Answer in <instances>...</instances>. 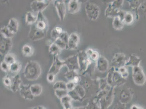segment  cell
Wrapping results in <instances>:
<instances>
[{
	"instance_id": "cell-1",
	"label": "cell",
	"mask_w": 146,
	"mask_h": 109,
	"mask_svg": "<svg viewBox=\"0 0 146 109\" xmlns=\"http://www.w3.org/2000/svg\"><path fill=\"white\" fill-rule=\"evenodd\" d=\"M42 73V68L39 63L35 60L29 61L27 63L23 72L26 79L29 81L36 80Z\"/></svg>"
},
{
	"instance_id": "cell-2",
	"label": "cell",
	"mask_w": 146,
	"mask_h": 109,
	"mask_svg": "<svg viewBox=\"0 0 146 109\" xmlns=\"http://www.w3.org/2000/svg\"><path fill=\"white\" fill-rule=\"evenodd\" d=\"M124 1H115L111 3L105 10V16L108 18H113L119 16L120 8Z\"/></svg>"
},
{
	"instance_id": "cell-3",
	"label": "cell",
	"mask_w": 146,
	"mask_h": 109,
	"mask_svg": "<svg viewBox=\"0 0 146 109\" xmlns=\"http://www.w3.org/2000/svg\"><path fill=\"white\" fill-rule=\"evenodd\" d=\"M85 11L86 15L90 20L96 21L99 18L100 9L95 3L90 2L86 5Z\"/></svg>"
},
{
	"instance_id": "cell-4",
	"label": "cell",
	"mask_w": 146,
	"mask_h": 109,
	"mask_svg": "<svg viewBox=\"0 0 146 109\" xmlns=\"http://www.w3.org/2000/svg\"><path fill=\"white\" fill-rule=\"evenodd\" d=\"M132 77L134 82L136 84L142 86L145 83V75L139 66L133 67Z\"/></svg>"
},
{
	"instance_id": "cell-5",
	"label": "cell",
	"mask_w": 146,
	"mask_h": 109,
	"mask_svg": "<svg viewBox=\"0 0 146 109\" xmlns=\"http://www.w3.org/2000/svg\"><path fill=\"white\" fill-rule=\"evenodd\" d=\"M1 37L0 54L1 56L4 58L11 50L13 47V42L11 39L5 38L2 36Z\"/></svg>"
},
{
	"instance_id": "cell-6",
	"label": "cell",
	"mask_w": 146,
	"mask_h": 109,
	"mask_svg": "<svg viewBox=\"0 0 146 109\" xmlns=\"http://www.w3.org/2000/svg\"><path fill=\"white\" fill-rule=\"evenodd\" d=\"M50 2L46 0H36L31 2L30 7L33 12L42 13L49 6Z\"/></svg>"
},
{
	"instance_id": "cell-7",
	"label": "cell",
	"mask_w": 146,
	"mask_h": 109,
	"mask_svg": "<svg viewBox=\"0 0 146 109\" xmlns=\"http://www.w3.org/2000/svg\"><path fill=\"white\" fill-rule=\"evenodd\" d=\"M58 56H54L52 64L49 69L48 74H53L56 76L60 72L62 68L65 66L64 60H60Z\"/></svg>"
},
{
	"instance_id": "cell-8",
	"label": "cell",
	"mask_w": 146,
	"mask_h": 109,
	"mask_svg": "<svg viewBox=\"0 0 146 109\" xmlns=\"http://www.w3.org/2000/svg\"><path fill=\"white\" fill-rule=\"evenodd\" d=\"M78 54L79 69L80 71H85L91 61L88 57L85 51H80L78 52Z\"/></svg>"
},
{
	"instance_id": "cell-9",
	"label": "cell",
	"mask_w": 146,
	"mask_h": 109,
	"mask_svg": "<svg viewBox=\"0 0 146 109\" xmlns=\"http://www.w3.org/2000/svg\"><path fill=\"white\" fill-rule=\"evenodd\" d=\"M64 61L65 66L68 68V71H76L79 69L78 54L68 57Z\"/></svg>"
},
{
	"instance_id": "cell-10",
	"label": "cell",
	"mask_w": 146,
	"mask_h": 109,
	"mask_svg": "<svg viewBox=\"0 0 146 109\" xmlns=\"http://www.w3.org/2000/svg\"><path fill=\"white\" fill-rule=\"evenodd\" d=\"M47 32L38 30L32 25L31 28L29 37L33 42L43 39L46 37Z\"/></svg>"
},
{
	"instance_id": "cell-11",
	"label": "cell",
	"mask_w": 146,
	"mask_h": 109,
	"mask_svg": "<svg viewBox=\"0 0 146 109\" xmlns=\"http://www.w3.org/2000/svg\"><path fill=\"white\" fill-rule=\"evenodd\" d=\"M37 20L34 26L37 29L41 31L47 32L48 29L47 20L42 13L37 14Z\"/></svg>"
},
{
	"instance_id": "cell-12",
	"label": "cell",
	"mask_w": 146,
	"mask_h": 109,
	"mask_svg": "<svg viewBox=\"0 0 146 109\" xmlns=\"http://www.w3.org/2000/svg\"><path fill=\"white\" fill-rule=\"evenodd\" d=\"M54 4L58 17L62 22L64 20L66 14V4L63 1H55Z\"/></svg>"
},
{
	"instance_id": "cell-13",
	"label": "cell",
	"mask_w": 146,
	"mask_h": 109,
	"mask_svg": "<svg viewBox=\"0 0 146 109\" xmlns=\"http://www.w3.org/2000/svg\"><path fill=\"white\" fill-rule=\"evenodd\" d=\"M80 43V37L77 33H72L69 36L68 48L69 50H76L78 49Z\"/></svg>"
},
{
	"instance_id": "cell-14",
	"label": "cell",
	"mask_w": 146,
	"mask_h": 109,
	"mask_svg": "<svg viewBox=\"0 0 146 109\" xmlns=\"http://www.w3.org/2000/svg\"><path fill=\"white\" fill-rule=\"evenodd\" d=\"M119 16L124 25L129 26L132 25L135 22V17L131 12L121 10Z\"/></svg>"
},
{
	"instance_id": "cell-15",
	"label": "cell",
	"mask_w": 146,
	"mask_h": 109,
	"mask_svg": "<svg viewBox=\"0 0 146 109\" xmlns=\"http://www.w3.org/2000/svg\"><path fill=\"white\" fill-rule=\"evenodd\" d=\"M112 63L115 67L119 68L125 66L126 62V56L123 53H117L112 60Z\"/></svg>"
},
{
	"instance_id": "cell-16",
	"label": "cell",
	"mask_w": 146,
	"mask_h": 109,
	"mask_svg": "<svg viewBox=\"0 0 146 109\" xmlns=\"http://www.w3.org/2000/svg\"><path fill=\"white\" fill-rule=\"evenodd\" d=\"M31 85H21L20 88V93L21 96L24 99L32 100L34 99V96L31 91Z\"/></svg>"
},
{
	"instance_id": "cell-17",
	"label": "cell",
	"mask_w": 146,
	"mask_h": 109,
	"mask_svg": "<svg viewBox=\"0 0 146 109\" xmlns=\"http://www.w3.org/2000/svg\"><path fill=\"white\" fill-rule=\"evenodd\" d=\"M81 3L79 1L71 0L69 1L68 4V10L69 13L71 14H76L80 10Z\"/></svg>"
},
{
	"instance_id": "cell-18",
	"label": "cell",
	"mask_w": 146,
	"mask_h": 109,
	"mask_svg": "<svg viewBox=\"0 0 146 109\" xmlns=\"http://www.w3.org/2000/svg\"><path fill=\"white\" fill-rule=\"evenodd\" d=\"M109 66V62L105 57L100 56L97 61V67L99 71L104 72L107 71Z\"/></svg>"
},
{
	"instance_id": "cell-19",
	"label": "cell",
	"mask_w": 146,
	"mask_h": 109,
	"mask_svg": "<svg viewBox=\"0 0 146 109\" xmlns=\"http://www.w3.org/2000/svg\"><path fill=\"white\" fill-rule=\"evenodd\" d=\"M19 22L16 18H12L9 20L7 27L9 31L15 35L18 33L19 29Z\"/></svg>"
},
{
	"instance_id": "cell-20",
	"label": "cell",
	"mask_w": 146,
	"mask_h": 109,
	"mask_svg": "<svg viewBox=\"0 0 146 109\" xmlns=\"http://www.w3.org/2000/svg\"><path fill=\"white\" fill-rule=\"evenodd\" d=\"M12 84L10 88V89L13 92H16L20 88L21 83H22V80L19 74H17L12 79Z\"/></svg>"
},
{
	"instance_id": "cell-21",
	"label": "cell",
	"mask_w": 146,
	"mask_h": 109,
	"mask_svg": "<svg viewBox=\"0 0 146 109\" xmlns=\"http://www.w3.org/2000/svg\"><path fill=\"white\" fill-rule=\"evenodd\" d=\"M141 59L139 57L131 54L129 57V60L126 62L125 66H132L133 67L139 66Z\"/></svg>"
},
{
	"instance_id": "cell-22",
	"label": "cell",
	"mask_w": 146,
	"mask_h": 109,
	"mask_svg": "<svg viewBox=\"0 0 146 109\" xmlns=\"http://www.w3.org/2000/svg\"><path fill=\"white\" fill-rule=\"evenodd\" d=\"M85 52L91 61L97 62L100 57L99 53L97 51L91 49H88L85 51Z\"/></svg>"
},
{
	"instance_id": "cell-23",
	"label": "cell",
	"mask_w": 146,
	"mask_h": 109,
	"mask_svg": "<svg viewBox=\"0 0 146 109\" xmlns=\"http://www.w3.org/2000/svg\"><path fill=\"white\" fill-rule=\"evenodd\" d=\"M37 20V15L33 14L31 11L27 12L26 13L25 22L27 25H34L36 22Z\"/></svg>"
},
{
	"instance_id": "cell-24",
	"label": "cell",
	"mask_w": 146,
	"mask_h": 109,
	"mask_svg": "<svg viewBox=\"0 0 146 109\" xmlns=\"http://www.w3.org/2000/svg\"><path fill=\"white\" fill-rule=\"evenodd\" d=\"M22 64L19 61L16 60L14 63L10 65L9 71L15 75L19 74L22 69Z\"/></svg>"
},
{
	"instance_id": "cell-25",
	"label": "cell",
	"mask_w": 146,
	"mask_h": 109,
	"mask_svg": "<svg viewBox=\"0 0 146 109\" xmlns=\"http://www.w3.org/2000/svg\"><path fill=\"white\" fill-rule=\"evenodd\" d=\"M23 55L25 57H30L34 54V48L31 45H25L22 49Z\"/></svg>"
},
{
	"instance_id": "cell-26",
	"label": "cell",
	"mask_w": 146,
	"mask_h": 109,
	"mask_svg": "<svg viewBox=\"0 0 146 109\" xmlns=\"http://www.w3.org/2000/svg\"><path fill=\"white\" fill-rule=\"evenodd\" d=\"M30 89L32 94L35 97L39 96L41 95L43 90V87L41 85L36 84L31 85Z\"/></svg>"
},
{
	"instance_id": "cell-27",
	"label": "cell",
	"mask_w": 146,
	"mask_h": 109,
	"mask_svg": "<svg viewBox=\"0 0 146 109\" xmlns=\"http://www.w3.org/2000/svg\"><path fill=\"white\" fill-rule=\"evenodd\" d=\"M124 24L122 22L121 19L119 16H117L113 18L112 22V26L115 30H122L124 28Z\"/></svg>"
},
{
	"instance_id": "cell-28",
	"label": "cell",
	"mask_w": 146,
	"mask_h": 109,
	"mask_svg": "<svg viewBox=\"0 0 146 109\" xmlns=\"http://www.w3.org/2000/svg\"><path fill=\"white\" fill-rule=\"evenodd\" d=\"M62 51V49L57 46L54 42L52 45L49 47V54L53 56H59L61 54Z\"/></svg>"
},
{
	"instance_id": "cell-29",
	"label": "cell",
	"mask_w": 146,
	"mask_h": 109,
	"mask_svg": "<svg viewBox=\"0 0 146 109\" xmlns=\"http://www.w3.org/2000/svg\"><path fill=\"white\" fill-rule=\"evenodd\" d=\"M62 103L64 109H72L71 98L69 95L66 96L60 99Z\"/></svg>"
},
{
	"instance_id": "cell-30",
	"label": "cell",
	"mask_w": 146,
	"mask_h": 109,
	"mask_svg": "<svg viewBox=\"0 0 146 109\" xmlns=\"http://www.w3.org/2000/svg\"><path fill=\"white\" fill-rule=\"evenodd\" d=\"M63 30L62 27H55L51 30V36L54 41L59 38L60 35L63 33Z\"/></svg>"
},
{
	"instance_id": "cell-31",
	"label": "cell",
	"mask_w": 146,
	"mask_h": 109,
	"mask_svg": "<svg viewBox=\"0 0 146 109\" xmlns=\"http://www.w3.org/2000/svg\"><path fill=\"white\" fill-rule=\"evenodd\" d=\"M15 56L13 53H9L4 57L3 61L9 65L12 64L16 61Z\"/></svg>"
},
{
	"instance_id": "cell-32",
	"label": "cell",
	"mask_w": 146,
	"mask_h": 109,
	"mask_svg": "<svg viewBox=\"0 0 146 109\" xmlns=\"http://www.w3.org/2000/svg\"><path fill=\"white\" fill-rule=\"evenodd\" d=\"M54 43L62 50H68L67 43L59 37L54 41Z\"/></svg>"
},
{
	"instance_id": "cell-33",
	"label": "cell",
	"mask_w": 146,
	"mask_h": 109,
	"mask_svg": "<svg viewBox=\"0 0 146 109\" xmlns=\"http://www.w3.org/2000/svg\"><path fill=\"white\" fill-rule=\"evenodd\" d=\"M14 35L12 34L9 31L6 26H4L1 29V36L5 38L11 39L14 37Z\"/></svg>"
},
{
	"instance_id": "cell-34",
	"label": "cell",
	"mask_w": 146,
	"mask_h": 109,
	"mask_svg": "<svg viewBox=\"0 0 146 109\" xmlns=\"http://www.w3.org/2000/svg\"><path fill=\"white\" fill-rule=\"evenodd\" d=\"M66 82L63 81H58L56 82L53 86L54 90H67Z\"/></svg>"
},
{
	"instance_id": "cell-35",
	"label": "cell",
	"mask_w": 146,
	"mask_h": 109,
	"mask_svg": "<svg viewBox=\"0 0 146 109\" xmlns=\"http://www.w3.org/2000/svg\"><path fill=\"white\" fill-rule=\"evenodd\" d=\"M55 91L56 96L60 99L68 95V91L67 90H57Z\"/></svg>"
},
{
	"instance_id": "cell-36",
	"label": "cell",
	"mask_w": 146,
	"mask_h": 109,
	"mask_svg": "<svg viewBox=\"0 0 146 109\" xmlns=\"http://www.w3.org/2000/svg\"><path fill=\"white\" fill-rule=\"evenodd\" d=\"M118 72L121 75L122 78H127L128 75V72L124 66L118 68Z\"/></svg>"
},
{
	"instance_id": "cell-37",
	"label": "cell",
	"mask_w": 146,
	"mask_h": 109,
	"mask_svg": "<svg viewBox=\"0 0 146 109\" xmlns=\"http://www.w3.org/2000/svg\"><path fill=\"white\" fill-rule=\"evenodd\" d=\"M3 82L5 86L10 88L12 82V79L9 76V75H7L6 76L4 77L3 79Z\"/></svg>"
},
{
	"instance_id": "cell-38",
	"label": "cell",
	"mask_w": 146,
	"mask_h": 109,
	"mask_svg": "<svg viewBox=\"0 0 146 109\" xmlns=\"http://www.w3.org/2000/svg\"><path fill=\"white\" fill-rule=\"evenodd\" d=\"M10 66L3 60L1 64V68L3 71L5 72H7L9 71Z\"/></svg>"
},
{
	"instance_id": "cell-39",
	"label": "cell",
	"mask_w": 146,
	"mask_h": 109,
	"mask_svg": "<svg viewBox=\"0 0 146 109\" xmlns=\"http://www.w3.org/2000/svg\"><path fill=\"white\" fill-rule=\"evenodd\" d=\"M75 87V83L72 81H69L68 83L66 84V88L68 92L72 91Z\"/></svg>"
},
{
	"instance_id": "cell-40",
	"label": "cell",
	"mask_w": 146,
	"mask_h": 109,
	"mask_svg": "<svg viewBox=\"0 0 146 109\" xmlns=\"http://www.w3.org/2000/svg\"><path fill=\"white\" fill-rule=\"evenodd\" d=\"M131 2H129L130 6H131V8H132L133 9H136L137 8V7L139 5V1H130Z\"/></svg>"
},
{
	"instance_id": "cell-41",
	"label": "cell",
	"mask_w": 146,
	"mask_h": 109,
	"mask_svg": "<svg viewBox=\"0 0 146 109\" xmlns=\"http://www.w3.org/2000/svg\"><path fill=\"white\" fill-rule=\"evenodd\" d=\"M55 76L52 74H48L47 76V80L50 83H52L55 80Z\"/></svg>"
},
{
	"instance_id": "cell-42",
	"label": "cell",
	"mask_w": 146,
	"mask_h": 109,
	"mask_svg": "<svg viewBox=\"0 0 146 109\" xmlns=\"http://www.w3.org/2000/svg\"><path fill=\"white\" fill-rule=\"evenodd\" d=\"M54 41H53L51 39H48V40L46 41V45H47V46L50 47L51 45H52L53 43H54Z\"/></svg>"
},
{
	"instance_id": "cell-43",
	"label": "cell",
	"mask_w": 146,
	"mask_h": 109,
	"mask_svg": "<svg viewBox=\"0 0 146 109\" xmlns=\"http://www.w3.org/2000/svg\"><path fill=\"white\" fill-rule=\"evenodd\" d=\"M132 109H143L139 107L136 106H134L132 107Z\"/></svg>"
},
{
	"instance_id": "cell-44",
	"label": "cell",
	"mask_w": 146,
	"mask_h": 109,
	"mask_svg": "<svg viewBox=\"0 0 146 109\" xmlns=\"http://www.w3.org/2000/svg\"><path fill=\"white\" fill-rule=\"evenodd\" d=\"M38 109H46L43 106H39L38 107Z\"/></svg>"
},
{
	"instance_id": "cell-45",
	"label": "cell",
	"mask_w": 146,
	"mask_h": 109,
	"mask_svg": "<svg viewBox=\"0 0 146 109\" xmlns=\"http://www.w3.org/2000/svg\"><path fill=\"white\" fill-rule=\"evenodd\" d=\"M28 109H38V107H35L33 108H30Z\"/></svg>"
}]
</instances>
